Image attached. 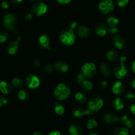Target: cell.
Here are the masks:
<instances>
[{"label": "cell", "instance_id": "obj_19", "mask_svg": "<svg viewBox=\"0 0 135 135\" xmlns=\"http://www.w3.org/2000/svg\"><path fill=\"white\" fill-rule=\"evenodd\" d=\"M13 90L12 85L7 81H2L0 82V91L4 94H8Z\"/></svg>", "mask_w": 135, "mask_h": 135}, {"label": "cell", "instance_id": "obj_39", "mask_svg": "<svg viewBox=\"0 0 135 135\" xmlns=\"http://www.w3.org/2000/svg\"><path fill=\"white\" fill-rule=\"evenodd\" d=\"M125 97L127 100H128V101H132V100H133L134 99L135 95L132 93H131V92H130V93H127V94H126Z\"/></svg>", "mask_w": 135, "mask_h": 135}, {"label": "cell", "instance_id": "obj_15", "mask_svg": "<svg viewBox=\"0 0 135 135\" xmlns=\"http://www.w3.org/2000/svg\"><path fill=\"white\" fill-rule=\"evenodd\" d=\"M103 120L108 124H115L119 120V117L115 113H107L103 117Z\"/></svg>", "mask_w": 135, "mask_h": 135}, {"label": "cell", "instance_id": "obj_43", "mask_svg": "<svg viewBox=\"0 0 135 135\" xmlns=\"http://www.w3.org/2000/svg\"><path fill=\"white\" fill-rule=\"evenodd\" d=\"M33 64H34V66L37 68V67H39L40 65H41V62H40L39 59L36 58V59H35V60H34Z\"/></svg>", "mask_w": 135, "mask_h": 135}, {"label": "cell", "instance_id": "obj_9", "mask_svg": "<svg viewBox=\"0 0 135 135\" xmlns=\"http://www.w3.org/2000/svg\"><path fill=\"white\" fill-rule=\"evenodd\" d=\"M26 85L30 89H35L40 85V80L36 75L30 74L27 77L25 80Z\"/></svg>", "mask_w": 135, "mask_h": 135}, {"label": "cell", "instance_id": "obj_4", "mask_svg": "<svg viewBox=\"0 0 135 135\" xmlns=\"http://www.w3.org/2000/svg\"><path fill=\"white\" fill-rule=\"evenodd\" d=\"M81 73L86 78H91L95 75L96 66L91 62H87L81 66Z\"/></svg>", "mask_w": 135, "mask_h": 135}, {"label": "cell", "instance_id": "obj_41", "mask_svg": "<svg viewBox=\"0 0 135 135\" xmlns=\"http://www.w3.org/2000/svg\"><path fill=\"white\" fill-rule=\"evenodd\" d=\"M9 5L6 1H4V2H3L2 3V7L3 9H7L9 8Z\"/></svg>", "mask_w": 135, "mask_h": 135}, {"label": "cell", "instance_id": "obj_31", "mask_svg": "<svg viewBox=\"0 0 135 135\" xmlns=\"http://www.w3.org/2000/svg\"><path fill=\"white\" fill-rule=\"evenodd\" d=\"M97 122L95 119H89L87 123V127L89 129H93L97 126Z\"/></svg>", "mask_w": 135, "mask_h": 135}, {"label": "cell", "instance_id": "obj_22", "mask_svg": "<svg viewBox=\"0 0 135 135\" xmlns=\"http://www.w3.org/2000/svg\"><path fill=\"white\" fill-rule=\"evenodd\" d=\"M119 120L122 123H124V124L127 126V128H131L134 127V121L132 119H129L128 116L126 115H123V116L119 117Z\"/></svg>", "mask_w": 135, "mask_h": 135}, {"label": "cell", "instance_id": "obj_40", "mask_svg": "<svg viewBox=\"0 0 135 135\" xmlns=\"http://www.w3.org/2000/svg\"><path fill=\"white\" fill-rule=\"evenodd\" d=\"M57 2L60 4L62 5H66L72 2V0H56Z\"/></svg>", "mask_w": 135, "mask_h": 135}, {"label": "cell", "instance_id": "obj_24", "mask_svg": "<svg viewBox=\"0 0 135 135\" xmlns=\"http://www.w3.org/2000/svg\"><path fill=\"white\" fill-rule=\"evenodd\" d=\"M113 106L115 109L117 110V111L123 109L124 107V101L120 97H117L113 101Z\"/></svg>", "mask_w": 135, "mask_h": 135}, {"label": "cell", "instance_id": "obj_13", "mask_svg": "<svg viewBox=\"0 0 135 135\" xmlns=\"http://www.w3.org/2000/svg\"><path fill=\"white\" fill-rule=\"evenodd\" d=\"M95 32L99 37H104L108 32V28L106 25L103 24V23H99L95 28Z\"/></svg>", "mask_w": 135, "mask_h": 135}, {"label": "cell", "instance_id": "obj_7", "mask_svg": "<svg viewBox=\"0 0 135 135\" xmlns=\"http://www.w3.org/2000/svg\"><path fill=\"white\" fill-rule=\"evenodd\" d=\"M47 6L46 3H43V2H38V3H35L31 7V11L32 13L38 17L45 15L47 12Z\"/></svg>", "mask_w": 135, "mask_h": 135}, {"label": "cell", "instance_id": "obj_12", "mask_svg": "<svg viewBox=\"0 0 135 135\" xmlns=\"http://www.w3.org/2000/svg\"><path fill=\"white\" fill-rule=\"evenodd\" d=\"M125 90V86L120 81H115L112 86L113 93L116 95H120L123 93Z\"/></svg>", "mask_w": 135, "mask_h": 135}, {"label": "cell", "instance_id": "obj_17", "mask_svg": "<svg viewBox=\"0 0 135 135\" xmlns=\"http://www.w3.org/2000/svg\"><path fill=\"white\" fill-rule=\"evenodd\" d=\"M77 33L81 38H86L90 35V29L86 26H80L77 28Z\"/></svg>", "mask_w": 135, "mask_h": 135}, {"label": "cell", "instance_id": "obj_14", "mask_svg": "<svg viewBox=\"0 0 135 135\" xmlns=\"http://www.w3.org/2000/svg\"><path fill=\"white\" fill-rule=\"evenodd\" d=\"M54 69L57 70L58 72L65 73L69 69V66L66 62L62 60H58L54 64Z\"/></svg>", "mask_w": 135, "mask_h": 135}, {"label": "cell", "instance_id": "obj_50", "mask_svg": "<svg viewBox=\"0 0 135 135\" xmlns=\"http://www.w3.org/2000/svg\"><path fill=\"white\" fill-rule=\"evenodd\" d=\"M131 86H132V88L135 89V79H133L131 81Z\"/></svg>", "mask_w": 135, "mask_h": 135}, {"label": "cell", "instance_id": "obj_5", "mask_svg": "<svg viewBox=\"0 0 135 135\" xmlns=\"http://www.w3.org/2000/svg\"><path fill=\"white\" fill-rule=\"evenodd\" d=\"M98 8L101 13L107 15L113 11L115 6L112 0H102L99 4Z\"/></svg>", "mask_w": 135, "mask_h": 135}, {"label": "cell", "instance_id": "obj_35", "mask_svg": "<svg viewBox=\"0 0 135 135\" xmlns=\"http://www.w3.org/2000/svg\"><path fill=\"white\" fill-rule=\"evenodd\" d=\"M54 69V66H52V65L51 64H47L46 66H45V68H44V70H45V72H46V73H50V72H52Z\"/></svg>", "mask_w": 135, "mask_h": 135}, {"label": "cell", "instance_id": "obj_28", "mask_svg": "<svg viewBox=\"0 0 135 135\" xmlns=\"http://www.w3.org/2000/svg\"><path fill=\"white\" fill-rule=\"evenodd\" d=\"M75 99L80 103H84L86 101V96L81 92H78L75 95Z\"/></svg>", "mask_w": 135, "mask_h": 135}, {"label": "cell", "instance_id": "obj_37", "mask_svg": "<svg viewBox=\"0 0 135 135\" xmlns=\"http://www.w3.org/2000/svg\"><path fill=\"white\" fill-rule=\"evenodd\" d=\"M7 103H8V101H7V98L3 97V96H0V107L6 105Z\"/></svg>", "mask_w": 135, "mask_h": 135}, {"label": "cell", "instance_id": "obj_33", "mask_svg": "<svg viewBox=\"0 0 135 135\" xmlns=\"http://www.w3.org/2000/svg\"><path fill=\"white\" fill-rule=\"evenodd\" d=\"M8 39V35L5 31H0V42L3 43Z\"/></svg>", "mask_w": 135, "mask_h": 135}, {"label": "cell", "instance_id": "obj_21", "mask_svg": "<svg viewBox=\"0 0 135 135\" xmlns=\"http://www.w3.org/2000/svg\"><path fill=\"white\" fill-rule=\"evenodd\" d=\"M100 71L102 75L106 78L109 77L111 75V68L106 63H102L100 65Z\"/></svg>", "mask_w": 135, "mask_h": 135}, {"label": "cell", "instance_id": "obj_11", "mask_svg": "<svg viewBox=\"0 0 135 135\" xmlns=\"http://www.w3.org/2000/svg\"><path fill=\"white\" fill-rule=\"evenodd\" d=\"M21 41V37H18L16 41H11L9 42L8 45V47H7V52L11 55H13L15 54L19 50V42Z\"/></svg>", "mask_w": 135, "mask_h": 135}, {"label": "cell", "instance_id": "obj_34", "mask_svg": "<svg viewBox=\"0 0 135 135\" xmlns=\"http://www.w3.org/2000/svg\"><path fill=\"white\" fill-rule=\"evenodd\" d=\"M129 0H116V3L119 7H124L128 3Z\"/></svg>", "mask_w": 135, "mask_h": 135}, {"label": "cell", "instance_id": "obj_6", "mask_svg": "<svg viewBox=\"0 0 135 135\" xmlns=\"http://www.w3.org/2000/svg\"><path fill=\"white\" fill-rule=\"evenodd\" d=\"M104 101L101 97H95L88 102V108L92 112H97L103 106Z\"/></svg>", "mask_w": 135, "mask_h": 135}, {"label": "cell", "instance_id": "obj_18", "mask_svg": "<svg viewBox=\"0 0 135 135\" xmlns=\"http://www.w3.org/2000/svg\"><path fill=\"white\" fill-rule=\"evenodd\" d=\"M38 43H39L40 46L44 49H50V40L46 35H42L40 36L39 38H38Z\"/></svg>", "mask_w": 135, "mask_h": 135}, {"label": "cell", "instance_id": "obj_20", "mask_svg": "<svg viewBox=\"0 0 135 135\" xmlns=\"http://www.w3.org/2000/svg\"><path fill=\"white\" fill-rule=\"evenodd\" d=\"M69 132L71 135H83L84 129L80 126L72 124L69 127Z\"/></svg>", "mask_w": 135, "mask_h": 135}, {"label": "cell", "instance_id": "obj_26", "mask_svg": "<svg viewBox=\"0 0 135 135\" xmlns=\"http://www.w3.org/2000/svg\"><path fill=\"white\" fill-rule=\"evenodd\" d=\"M54 111L58 115H63L65 111V108L62 103H56L54 105Z\"/></svg>", "mask_w": 135, "mask_h": 135}, {"label": "cell", "instance_id": "obj_25", "mask_svg": "<svg viewBox=\"0 0 135 135\" xmlns=\"http://www.w3.org/2000/svg\"><path fill=\"white\" fill-rule=\"evenodd\" d=\"M106 56H107V60L110 62H115L118 60L119 56H118L117 53L114 50H109L106 54Z\"/></svg>", "mask_w": 135, "mask_h": 135}, {"label": "cell", "instance_id": "obj_32", "mask_svg": "<svg viewBox=\"0 0 135 135\" xmlns=\"http://www.w3.org/2000/svg\"><path fill=\"white\" fill-rule=\"evenodd\" d=\"M12 85L17 88H19L23 85V81L19 78H15L12 80Z\"/></svg>", "mask_w": 135, "mask_h": 135}, {"label": "cell", "instance_id": "obj_2", "mask_svg": "<svg viewBox=\"0 0 135 135\" xmlns=\"http://www.w3.org/2000/svg\"><path fill=\"white\" fill-rule=\"evenodd\" d=\"M76 40V36L72 29H68L62 31L60 35V41L66 46L74 45Z\"/></svg>", "mask_w": 135, "mask_h": 135}, {"label": "cell", "instance_id": "obj_53", "mask_svg": "<svg viewBox=\"0 0 135 135\" xmlns=\"http://www.w3.org/2000/svg\"><path fill=\"white\" fill-rule=\"evenodd\" d=\"M89 135H99V134H98L97 133H95V132H91V133L89 134Z\"/></svg>", "mask_w": 135, "mask_h": 135}, {"label": "cell", "instance_id": "obj_49", "mask_svg": "<svg viewBox=\"0 0 135 135\" xmlns=\"http://www.w3.org/2000/svg\"><path fill=\"white\" fill-rule=\"evenodd\" d=\"M132 70L134 73L135 74V61H134L132 64Z\"/></svg>", "mask_w": 135, "mask_h": 135}, {"label": "cell", "instance_id": "obj_10", "mask_svg": "<svg viewBox=\"0 0 135 135\" xmlns=\"http://www.w3.org/2000/svg\"><path fill=\"white\" fill-rule=\"evenodd\" d=\"M92 113L93 112L89 108L79 107L74 110L73 112H72V114H73L74 117H75L76 118H78V119H80V118L85 116V115H91Z\"/></svg>", "mask_w": 135, "mask_h": 135}, {"label": "cell", "instance_id": "obj_3", "mask_svg": "<svg viewBox=\"0 0 135 135\" xmlns=\"http://www.w3.org/2000/svg\"><path fill=\"white\" fill-rule=\"evenodd\" d=\"M127 60L125 56H122L120 58V63L117 64L114 68V74L118 79L124 78L128 74V69L124 65V62Z\"/></svg>", "mask_w": 135, "mask_h": 135}, {"label": "cell", "instance_id": "obj_51", "mask_svg": "<svg viewBox=\"0 0 135 135\" xmlns=\"http://www.w3.org/2000/svg\"><path fill=\"white\" fill-rule=\"evenodd\" d=\"M32 135H43V134H42V132H39V131H36V132H35L33 134H32Z\"/></svg>", "mask_w": 135, "mask_h": 135}, {"label": "cell", "instance_id": "obj_30", "mask_svg": "<svg viewBox=\"0 0 135 135\" xmlns=\"http://www.w3.org/2000/svg\"><path fill=\"white\" fill-rule=\"evenodd\" d=\"M28 96H29L28 92L27 90H25V89H21L18 93V98L21 100V101L27 100L28 98Z\"/></svg>", "mask_w": 135, "mask_h": 135}, {"label": "cell", "instance_id": "obj_1", "mask_svg": "<svg viewBox=\"0 0 135 135\" xmlns=\"http://www.w3.org/2000/svg\"><path fill=\"white\" fill-rule=\"evenodd\" d=\"M70 93L71 91L70 88L64 84H58L54 90V95L60 101L66 99L70 96Z\"/></svg>", "mask_w": 135, "mask_h": 135}, {"label": "cell", "instance_id": "obj_52", "mask_svg": "<svg viewBox=\"0 0 135 135\" xmlns=\"http://www.w3.org/2000/svg\"><path fill=\"white\" fill-rule=\"evenodd\" d=\"M132 134H133L134 135H135V127H132Z\"/></svg>", "mask_w": 135, "mask_h": 135}, {"label": "cell", "instance_id": "obj_46", "mask_svg": "<svg viewBox=\"0 0 135 135\" xmlns=\"http://www.w3.org/2000/svg\"><path fill=\"white\" fill-rule=\"evenodd\" d=\"M49 135H62L61 134L60 132L58 131H53V132H51Z\"/></svg>", "mask_w": 135, "mask_h": 135}, {"label": "cell", "instance_id": "obj_42", "mask_svg": "<svg viewBox=\"0 0 135 135\" xmlns=\"http://www.w3.org/2000/svg\"><path fill=\"white\" fill-rule=\"evenodd\" d=\"M107 85H108V83H107V81H106V80H102V81H101V87L103 88V89H105L107 87Z\"/></svg>", "mask_w": 135, "mask_h": 135}, {"label": "cell", "instance_id": "obj_27", "mask_svg": "<svg viewBox=\"0 0 135 135\" xmlns=\"http://www.w3.org/2000/svg\"><path fill=\"white\" fill-rule=\"evenodd\" d=\"M113 135H129V131L127 128L119 127L115 128Z\"/></svg>", "mask_w": 135, "mask_h": 135}, {"label": "cell", "instance_id": "obj_44", "mask_svg": "<svg viewBox=\"0 0 135 135\" xmlns=\"http://www.w3.org/2000/svg\"><path fill=\"white\" fill-rule=\"evenodd\" d=\"M77 26H78V25H77V23H76V22H75V21L72 22V23H70V29L73 30L74 31V30L75 28L77 27Z\"/></svg>", "mask_w": 135, "mask_h": 135}, {"label": "cell", "instance_id": "obj_16", "mask_svg": "<svg viewBox=\"0 0 135 135\" xmlns=\"http://www.w3.org/2000/svg\"><path fill=\"white\" fill-rule=\"evenodd\" d=\"M113 43L119 50H122L126 46V41L120 36H115L113 39Z\"/></svg>", "mask_w": 135, "mask_h": 135}, {"label": "cell", "instance_id": "obj_47", "mask_svg": "<svg viewBox=\"0 0 135 135\" xmlns=\"http://www.w3.org/2000/svg\"><path fill=\"white\" fill-rule=\"evenodd\" d=\"M130 110H131V111L132 112V114L135 115V105H131V107H130Z\"/></svg>", "mask_w": 135, "mask_h": 135}, {"label": "cell", "instance_id": "obj_36", "mask_svg": "<svg viewBox=\"0 0 135 135\" xmlns=\"http://www.w3.org/2000/svg\"><path fill=\"white\" fill-rule=\"evenodd\" d=\"M86 79H87L86 78H85V76H84V74H83L82 73H80V74H79L78 75L77 78H76V80H77L78 83H79V84H81V83H82L84 81H85Z\"/></svg>", "mask_w": 135, "mask_h": 135}, {"label": "cell", "instance_id": "obj_8", "mask_svg": "<svg viewBox=\"0 0 135 135\" xmlns=\"http://www.w3.org/2000/svg\"><path fill=\"white\" fill-rule=\"evenodd\" d=\"M3 25L7 30L15 31L16 25V17L15 15L12 13L7 14L3 19Z\"/></svg>", "mask_w": 135, "mask_h": 135}, {"label": "cell", "instance_id": "obj_29", "mask_svg": "<svg viewBox=\"0 0 135 135\" xmlns=\"http://www.w3.org/2000/svg\"><path fill=\"white\" fill-rule=\"evenodd\" d=\"M119 23V21L117 18L115 17H109L107 19V24L109 26V27H117L118 24Z\"/></svg>", "mask_w": 135, "mask_h": 135}, {"label": "cell", "instance_id": "obj_54", "mask_svg": "<svg viewBox=\"0 0 135 135\" xmlns=\"http://www.w3.org/2000/svg\"><path fill=\"white\" fill-rule=\"evenodd\" d=\"M31 1H32V2H34V1H36V0H31Z\"/></svg>", "mask_w": 135, "mask_h": 135}, {"label": "cell", "instance_id": "obj_45", "mask_svg": "<svg viewBox=\"0 0 135 135\" xmlns=\"http://www.w3.org/2000/svg\"><path fill=\"white\" fill-rule=\"evenodd\" d=\"M25 19H27V21L31 20V19L32 18V14H31V13H27V14H26V15H25Z\"/></svg>", "mask_w": 135, "mask_h": 135}, {"label": "cell", "instance_id": "obj_38", "mask_svg": "<svg viewBox=\"0 0 135 135\" xmlns=\"http://www.w3.org/2000/svg\"><path fill=\"white\" fill-rule=\"evenodd\" d=\"M118 31H119V28L117 27H111L109 28H108V32L110 34H111V35L116 34Z\"/></svg>", "mask_w": 135, "mask_h": 135}, {"label": "cell", "instance_id": "obj_23", "mask_svg": "<svg viewBox=\"0 0 135 135\" xmlns=\"http://www.w3.org/2000/svg\"><path fill=\"white\" fill-rule=\"evenodd\" d=\"M81 85L83 91L85 92V93H89V92H91L93 90V84L90 81H89V80H85V81H84L81 83Z\"/></svg>", "mask_w": 135, "mask_h": 135}, {"label": "cell", "instance_id": "obj_48", "mask_svg": "<svg viewBox=\"0 0 135 135\" xmlns=\"http://www.w3.org/2000/svg\"><path fill=\"white\" fill-rule=\"evenodd\" d=\"M23 0H12V2L14 4H19V3H22Z\"/></svg>", "mask_w": 135, "mask_h": 135}]
</instances>
